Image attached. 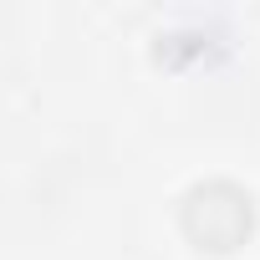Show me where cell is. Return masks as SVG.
Masks as SVG:
<instances>
[{
  "mask_svg": "<svg viewBox=\"0 0 260 260\" xmlns=\"http://www.w3.org/2000/svg\"><path fill=\"white\" fill-rule=\"evenodd\" d=\"M184 230L199 250H235L250 235V194L235 184H199L184 199Z\"/></svg>",
  "mask_w": 260,
  "mask_h": 260,
  "instance_id": "6da1fadb",
  "label": "cell"
}]
</instances>
